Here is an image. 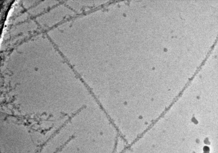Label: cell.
I'll list each match as a JSON object with an SVG mask.
<instances>
[{
  "label": "cell",
  "instance_id": "obj_1",
  "mask_svg": "<svg viewBox=\"0 0 218 153\" xmlns=\"http://www.w3.org/2000/svg\"><path fill=\"white\" fill-rule=\"evenodd\" d=\"M119 137L111 123L95 128H73L65 153H116Z\"/></svg>",
  "mask_w": 218,
  "mask_h": 153
}]
</instances>
